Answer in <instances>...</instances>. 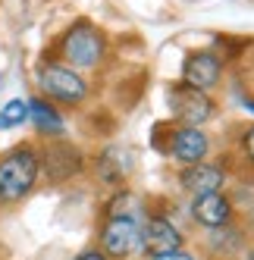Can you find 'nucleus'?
<instances>
[{"label":"nucleus","instance_id":"10","mask_svg":"<svg viewBox=\"0 0 254 260\" xmlns=\"http://www.w3.org/2000/svg\"><path fill=\"white\" fill-rule=\"evenodd\" d=\"M82 170V154L76 151L72 144H50L47 151L41 154V173L53 182H63V179H72Z\"/></svg>","mask_w":254,"mask_h":260},{"label":"nucleus","instance_id":"12","mask_svg":"<svg viewBox=\"0 0 254 260\" xmlns=\"http://www.w3.org/2000/svg\"><path fill=\"white\" fill-rule=\"evenodd\" d=\"M28 116H31L35 128H38L41 135H47V138L63 135V116L57 113V107H53V104H47V101H41V98L28 101Z\"/></svg>","mask_w":254,"mask_h":260},{"label":"nucleus","instance_id":"16","mask_svg":"<svg viewBox=\"0 0 254 260\" xmlns=\"http://www.w3.org/2000/svg\"><path fill=\"white\" fill-rule=\"evenodd\" d=\"M76 260H110V257H107L104 251H98V248H91V251H82Z\"/></svg>","mask_w":254,"mask_h":260},{"label":"nucleus","instance_id":"14","mask_svg":"<svg viewBox=\"0 0 254 260\" xmlns=\"http://www.w3.org/2000/svg\"><path fill=\"white\" fill-rule=\"evenodd\" d=\"M239 154H242V160L254 170V125H248L245 132H242V138H239Z\"/></svg>","mask_w":254,"mask_h":260},{"label":"nucleus","instance_id":"1","mask_svg":"<svg viewBox=\"0 0 254 260\" xmlns=\"http://www.w3.org/2000/svg\"><path fill=\"white\" fill-rule=\"evenodd\" d=\"M41 176V154L31 144H19L0 157V207H13L31 194Z\"/></svg>","mask_w":254,"mask_h":260},{"label":"nucleus","instance_id":"2","mask_svg":"<svg viewBox=\"0 0 254 260\" xmlns=\"http://www.w3.org/2000/svg\"><path fill=\"white\" fill-rule=\"evenodd\" d=\"M60 60L72 69H98L107 60V38L91 22H76L60 38Z\"/></svg>","mask_w":254,"mask_h":260},{"label":"nucleus","instance_id":"6","mask_svg":"<svg viewBox=\"0 0 254 260\" xmlns=\"http://www.w3.org/2000/svg\"><path fill=\"white\" fill-rule=\"evenodd\" d=\"M223 82V60L213 50H195L182 63V85L198 91H213Z\"/></svg>","mask_w":254,"mask_h":260},{"label":"nucleus","instance_id":"15","mask_svg":"<svg viewBox=\"0 0 254 260\" xmlns=\"http://www.w3.org/2000/svg\"><path fill=\"white\" fill-rule=\"evenodd\" d=\"M151 260H198L192 251L176 248V251H163V254H151Z\"/></svg>","mask_w":254,"mask_h":260},{"label":"nucleus","instance_id":"5","mask_svg":"<svg viewBox=\"0 0 254 260\" xmlns=\"http://www.w3.org/2000/svg\"><path fill=\"white\" fill-rule=\"evenodd\" d=\"M167 101H170V110L179 125H204L210 116H213V101L207 98V91H198V88H188V85H170L167 91Z\"/></svg>","mask_w":254,"mask_h":260},{"label":"nucleus","instance_id":"3","mask_svg":"<svg viewBox=\"0 0 254 260\" xmlns=\"http://www.w3.org/2000/svg\"><path fill=\"white\" fill-rule=\"evenodd\" d=\"M35 82H38V91L47 101H57V104H66V107H76L88 98V82L82 79V72L66 66L63 60L41 63Z\"/></svg>","mask_w":254,"mask_h":260},{"label":"nucleus","instance_id":"17","mask_svg":"<svg viewBox=\"0 0 254 260\" xmlns=\"http://www.w3.org/2000/svg\"><path fill=\"white\" fill-rule=\"evenodd\" d=\"M248 260H254V248H251V254H248Z\"/></svg>","mask_w":254,"mask_h":260},{"label":"nucleus","instance_id":"4","mask_svg":"<svg viewBox=\"0 0 254 260\" xmlns=\"http://www.w3.org/2000/svg\"><path fill=\"white\" fill-rule=\"evenodd\" d=\"M101 251L110 260H125L135 251H141L138 216H107L101 226Z\"/></svg>","mask_w":254,"mask_h":260},{"label":"nucleus","instance_id":"8","mask_svg":"<svg viewBox=\"0 0 254 260\" xmlns=\"http://www.w3.org/2000/svg\"><path fill=\"white\" fill-rule=\"evenodd\" d=\"M192 219L204 229H220L232 222V201L223 191H207V194H195L192 207H188Z\"/></svg>","mask_w":254,"mask_h":260},{"label":"nucleus","instance_id":"7","mask_svg":"<svg viewBox=\"0 0 254 260\" xmlns=\"http://www.w3.org/2000/svg\"><path fill=\"white\" fill-rule=\"evenodd\" d=\"M170 154L182 166L201 163L210 154V138L198 125H176L170 132Z\"/></svg>","mask_w":254,"mask_h":260},{"label":"nucleus","instance_id":"9","mask_svg":"<svg viewBox=\"0 0 254 260\" xmlns=\"http://www.w3.org/2000/svg\"><path fill=\"white\" fill-rule=\"evenodd\" d=\"M185 238L176 229V222H170L167 216H148L141 222V251L151 254H163V251H176L182 248Z\"/></svg>","mask_w":254,"mask_h":260},{"label":"nucleus","instance_id":"11","mask_svg":"<svg viewBox=\"0 0 254 260\" xmlns=\"http://www.w3.org/2000/svg\"><path fill=\"white\" fill-rule=\"evenodd\" d=\"M226 185V170L220 163H192L182 170V188L188 194H207V191H223Z\"/></svg>","mask_w":254,"mask_h":260},{"label":"nucleus","instance_id":"13","mask_svg":"<svg viewBox=\"0 0 254 260\" xmlns=\"http://www.w3.org/2000/svg\"><path fill=\"white\" fill-rule=\"evenodd\" d=\"M28 119V101H10L0 110V128H19L22 122Z\"/></svg>","mask_w":254,"mask_h":260}]
</instances>
